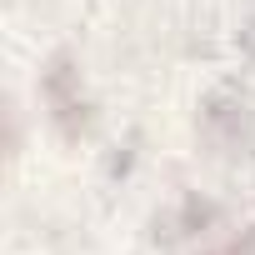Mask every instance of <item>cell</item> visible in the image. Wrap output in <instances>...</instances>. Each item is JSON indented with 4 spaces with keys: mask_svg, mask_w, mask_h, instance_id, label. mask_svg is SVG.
Instances as JSON below:
<instances>
[{
    "mask_svg": "<svg viewBox=\"0 0 255 255\" xmlns=\"http://www.w3.org/2000/svg\"><path fill=\"white\" fill-rule=\"evenodd\" d=\"M45 95H50V105H55V120H60L65 130L75 135L80 125H85V105H80V95L70 90V70H65V65H55V70H50V80H45Z\"/></svg>",
    "mask_w": 255,
    "mask_h": 255,
    "instance_id": "1",
    "label": "cell"
}]
</instances>
